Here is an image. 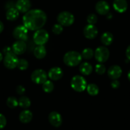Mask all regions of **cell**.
<instances>
[{
	"label": "cell",
	"instance_id": "cell-18",
	"mask_svg": "<svg viewBox=\"0 0 130 130\" xmlns=\"http://www.w3.org/2000/svg\"><path fill=\"white\" fill-rule=\"evenodd\" d=\"M32 119V113L29 110H24L19 114V120L24 124L29 123Z\"/></svg>",
	"mask_w": 130,
	"mask_h": 130
},
{
	"label": "cell",
	"instance_id": "cell-31",
	"mask_svg": "<svg viewBox=\"0 0 130 130\" xmlns=\"http://www.w3.org/2000/svg\"><path fill=\"white\" fill-rule=\"evenodd\" d=\"M98 17L94 13H91L87 17V22L89 24L94 25L97 22Z\"/></svg>",
	"mask_w": 130,
	"mask_h": 130
},
{
	"label": "cell",
	"instance_id": "cell-20",
	"mask_svg": "<svg viewBox=\"0 0 130 130\" xmlns=\"http://www.w3.org/2000/svg\"><path fill=\"white\" fill-rule=\"evenodd\" d=\"M92 67L91 63L88 62H82L80 65L79 70L80 73L84 75H89L92 72Z\"/></svg>",
	"mask_w": 130,
	"mask_h": 130
},
{
	"label": "cell",
	"instance_id": "cell-16",
	"mask_svg": "<svg viewBox=\"0 0 130 130\" xmlns=\"http://www.w3.org/2000/svg\"><path fill=\"white\" fill-rule=\"evenodd\" d=\"M31 3L30 0H17L15 3V8L21 13H25L30 10Z\"/></svg>",
	"mask_w": 130,
	"mask_h": 130
},
{
	"label": "cell",
	"instance_id": "cell-14",
	"mask_svg": "<svg viewBox=\"0 0 130 130\" xmlns=\"http://www.w3.org/2000/svg\"><path fill=\"white\" fill-rule=\"evenodd\" d=\"M122 69L121 67L118 65H112L108 68V75L110 78L112 80H117L119 78H120L122 75Z\"/></svg>",
	"mask_w": 130,
	"mask_h": 130
},
{
	"label": "cell",
	"instance_id": "cell-12",
	"mask_svg": "<svg viewBox=\"0 0 130 130\" xmlns=\"http://www.w3.org/2000/svg\"><path fill=\"white\" fill-rule=\"evenodd\" d=\"M12 51L16 55H21L26 52L27 49V45L25 41L17 40L12 45Z\"/></svg>",
	"mask_w": 130,
	"mask_h": 130
},
{
	"label": "cell",
	"instance_id": "cell-39",
	"mask_svg": "<svg viewBox=\"0 0 130 130\" xmlns=\"http://www.w3.org/2000/svg\"><path fill=\"white\" fill-rule=\"evenodd\" d=\"M3 54H2V53L1 52H0V62H2V61H3Z\"/></svg>",
	"mask_w": 130,
	"mask_h": 130
},
{
	"label": "cell",
	"instance_id": "cell-7",
	"mask_svg": "<svg viewBox=\"0 0 130 130\" xmlns=\"http://www.w3.org/2000/svg\"><path fill=\"white\" fill-rule=\"evenodd\" d=\"M94 56L98 62L103 63L109 58L110 52L105 46H100L95 51Z\"/></svg>",
	"mask_w": 130,
	"mask_h": 130
},
{
	"label": "cell",
	"instance_id": "cell-19",
	"mask_svg": "<svg viewBox=\"0 0 130 130\" xmlns=\"http://www.w3.org/2000/svg\"><path fill=\"white\" fill-rule=\"evenodd\" d=\"M19 16V12L15 7H12L7 10L6 13V17L10 21H14L18 19Z\"/></svg>",
	"mask_w": 130,
	"mask_h": 130
},
{
	"label": "cell",
	"instance_id": "cell-40",
	"mask_svg": "<svg viewBox=\"0 0 130 130\" xmlns=\"http://www.w3.org/2000/svg\"><path fill=\"white\" fill-rule=\"evenodd\" d=\"M127 78H128L129 80V81H130V70H129V71L128 73H127Z\"/></svg>",
	"mask_w": 130,
	"mask_h": 130
},
{
	"label": "cell",
	"instance_id": "cell-1",
	"mask_svg": "<svg viewBox=\"0 0 130 130\" xmlns=\"http://www.w3.org/2000/svg\"><path fill=\"white\" fill-rule=\"evenodd\" d=\"M46 13L40 9L30 10L23 16V24L27 29L37 31L44 26L47 22Z\"/></svg>",
	"mask_w": 130,
	"mask_h": 130
},
{
	"label": "cell",
	"instance_id": "cell-3",
	"mask_svg": "<svg viewBox=\"0 0 130 130\" xmlns=\"http://www.w3.org/2000/svg\"><path fill=\"white\" fill-rule=\"evenodd\" d=\"M71 87L77 92H83L87 87V82L84 77L81 75H75L72 78Z\"/></svg>",
	"mask_w": 130,
	"mask_h": 130
},
{
	"label": "cell",
	"instance_id": "cell-5",
	"mask_svg": "<svg viewBox=\"0 0 130 130\" xmlns=\"http://www.w3.org/2000/svg\"><path fill=\"white\" fill-rule=\"evenodd\" d=\"M49 39V35L46 30L40 29L35 32L33 35V40L37 45H43L48 42Z\"/></svg>",
	"mask_w": 130,
	"mask_h": 130
},
{
	"label": "cell",
	"instance_id": "cell-25",
	"mask_svg": "<svg viewBox=\"0 0 130 130\" xmlns=\"http://www.w3.org/2000/svg\"><path fill=\"white\" fill-rule=\"evenodd\" d=\"M94 55V52L93 50L91 48H84L81 53L82 57L85 59H90L93 57Z\"/></svg>",
	"mask_w": 130,
	"mask_h": 130
},
{
	"label": "cell",
	"instance_id": "cell-8",
	"mask_svg": "<svg viewBox=\"0 0 130 130\" xmlns=\"http://www.w3.org/2000/svg\"><path fill=\"white\" fill-rule=\"evenodd\" d=\"M18 62V57L13 52L6 54L5 56L4 59H3V63H4L5 67L10 70L14 69L16 67H17Z\"/></svg>",
	"mask_w": 130,
	"mask_h": 130
},
{
	"label": "cell",
	"instance_id": "cell-36",
	"mask_svg": "<svg viewBox=\"0 0 130 130\" xmlns=\"http://www.w3.org/2000/svg\"><path fill=\"white\" fill-rule=\"evenodd\" d=\"M126 55L127 57V59L130 61V45L127 47L126 51Z\"/></svg>",
	"mask_w": 130,
	"mask_h": 130
},
{
	"label": "cell",
	"instance_id": "cell-17",
	"mask_svg": "<svg viewBox=\"0 0 130 130\" xmlns=\"http://www.w3.org/2000/svg\"><path fill=\"white\" fill-rule=\"evenodd\" d=\"M113 7L115 10L119 13L126 12L127 8V3L126 0H114L113 2Z\"/></svg>",
	"mask_w": 130,
	"mask_h": 130
},
{
	"label": "cell",
	"instance_id": "cell-30",
	"mask_svg": "<svg viewBox=\"0 0 130 130\" xmlns=\"http://www.w3.org/2000/svg\"><path fill=\"white\" fill-rule=\"evenodd\" d=\"M52 30L54 34L58 35L61 34L63 31V26L59 23L56 24L53 26Z\"/></svg>",
	"mask_w": 130,
	"mask_h": 130
},
{
	"label": "cell",
	"instance_id": "cell-4",
	"mask_svg": "<svg viewBox=\"0 0 130 130\" xmlns=\"http://www.w3.org/2000/svg\"><path fill=\"white\" fill-rule=\"evenodd\" d=\"M57 19L58 23L62 26H70L74 22L75 17L71 12L63 11L59 13Z\"/></svg>",
	"mask_w": 130,
	"mask_h": 130
},
{
	"label": "cell",
	"instance_id": "cell-27",
	"mask_svg": "<svg viewBox=\"0 0 130 130\" xmlns=\"http://www.w3.org/2000/svg\"><path fill=\"white\" fill-rule=\"evenodd\" d=\"M7 105L9 108H14L19 105V101L15 97L10 96L7 100Z\"/></svg>",
	"mask_w": 130,
	"mask_h": 130
},
{
	"label": "cell",
	"instance_id": "cell-15",
	"mask_svg": "<svg viewBox=\"0 0 130 130\" xmlns=\"http://www.w3.org/2000/svg\"><path fill=\"white\" fill-rule=\"evenodd\" d=\"M48 77L52 80H58L61 79L63 76L64 73L59 67H53L51 68L48 72Z\"/></svg>",
	"mask_w": 130,
	"mask_h": 130
},
{
	"label": "cell",
	"instance_id": "cell-23",
	"mask_svg": "<svg viewBox=\"0 0 130 130\" xmlns=\"http://www.w3.org/2000/svg\"><path fill=\"white\" fill-rule=\"evenodd\" d=\"M19 105L23 108H27L31 106V100L28 97L22 96L19 99Z\"/></svg>",
	"mask_w": 130,
	"mask_h": 130
},
{
	"label": "cell",
	"instance_id": "cell-24",
	"mask_svg": "<svg viewBox=\"0 0 130 130\" xmlns=\"http://www.w3.org/2000/svg\"><path fill=\"white\" fill-rule=\"evenodd\" d=\"M87 92L91 96H96L99 93V87L95 84H89L86 87Z\"/></svg>",
	"mask_w": 130,
	"mask_h": 130
},
{
	"label": "cell",
	"instance_id": "cell-29",
	"mask_svg": "<svg viewBox=\"0 0 130 130\" xmlns=\"http://www.w3.org/2000/svg\"><path fill=\"white\" fill-rule=\"evenodd\" d=\"M95 72L98 75H103L106 72V67L103 63H98L95 66Z\"/></svg>",
	"mask_w": 130,
	"mask_h": 130
},
{
	"label": "cell",
	"instance_id": "cell-2",
	"mask_svg": "<svg viewBox=\"0 0 130 130\" xmlns=\"http://www.w3.org/2000/svg\"><path fill=\"white\" fill-rule=\"evenodd\" d=\"M82 57L81 54L77 51H68L63 57V61L68 67H73L77 66L82 61Z\"/></svg>",
	"mask_w": 130,
	"mask_h": 130
},
{
	"label": "cell",
	"instance_id": "cell-34",
	"mask_svg": "<svg viewBox=\"0 0 130 130\" xmlns=\"http://www.w3.org/2000/svg\"><path fill=\"white\" fill-rule=\"evenodd\" d=\"M111 86H112V88L117 89L120 86L119 81L117 80H113L111 82Z\"/></svg>",
	"mask_w": 130,
	"mask_h": 130
},
{
	"label": "cell",
	"instance_id": "cell-28",
	"mask_svg": "<svg viewBox=\"0 0 130 130\" xmlns=\"http://www.w3.org/2000/svg\"><path fill=\"white\" fill-rule=\"evenodd\" d=\"M29 67V62L25 59H19L18 64H17V68L20 70H26Z\"/></svg>",
	"mask_w": 130,
	"mask_h": 130
},
{
	"label": "cell",
	"instance_id": "cell-22",
	"mask_svg": "<svg viewBox=\"0 0 130 130\" xmlns=\"http://www.w3.org/2000/svg\"><path fill=\"white\" fill-rule=\"evenodd\" d=\"M47 51L43 45H38L34 50V55L37 59H42L46 56Z\"/></svg>",
	"mask_w": 130,
	"mask_h": 130
},
{
	"label": "cell",
	"instance_id": "cell-21",
	"mask_svg": "<svg viewBox=\"0 0 130 130\" xmlns=\"http://www.w3.org/2000/svg\"><path fill=\"white\" fill-rule=\"evenodd\" d=\"M113 40V35L110 32H105L101 37V42L105 46H108L111 45Z\"/></svg>",
	"mask_w": 130,
	"mask_h": 130
},
{
	"label": "cell",
	"instance_id": "cell-6",
	"mask_svg": "<svg viewBox=\"0 0 130 130\" xmlns=\"http://www.w3.org/2000/svg\"><path fill=\"white\" fill-rule=\"evenodd\" d=\"M48 75L45 70L42 69H37L32 72L31 75V80L37 84H43L47 80Z\"/></svg>",
	"mask_w": 130,
	"mask_h": 130
},
{
	"label": "cell",
	"instance_id": "cell-38",
	"mask_svg": "<svg viewBox=\"0 0 130 130\" xmlns=\"http://www.w3.org/2000/svg\"><path fill=\"white\" fill-rule=\"evenodd\" d=\"M3 29H4V25H3V22L0 21V33H2L3 32Z\"/></svg>",
	"mask_w": 130,
	"mask_h": 130
},
{
	"label": "cell",
	"instance_id": "cell-32",
	"mask_svg": "<svg viewBox=\"0 0 130 130\" xmlns=\"http://www.w3.org/2000/svg\"><path fill=\"white\" fill-rule=\"evenodd\" d=\"M7 119L4 115L0 113V129L4 128L7 125Z\"/></svg>",
	"mask_w": 130,
	"mask_h": 130
},
{
	"label": "cell",
	"instance_id": "cell-33",
	"mask_svg": "<svg viewBox=\"0 0 130 130\" xmlns=\"http://www.w3.org/2000/svg\"><path fill=\"white\" fill-rule=\"evenodd\" d=\"M16 91H17V93L20 95H22L23 94H24L25 91H26V89L22 85H19L16 88Z\"/></svg>",
	"mask_w": 130,
	"mask_h": 130
},
{
	"label": "cell",
	"instance_id": "cell-11",
	"mask_svg": "<svg viewBox=\"0 0 130 130\" xmlns=\"http://www.w3.org/2000/svg\"><path fill=\"white\" fill-rule=\"evenodd\" d=\"M98 34V29L94 25L87 24L84 29V35L86 38L89 40L94 39Z\"/></svg>",
	"mask_w": 130,
	"mask_h": 130
},
{
	"label": "cell",
	"instance_id": "cell-13",
	"mask_svg": "<svg viewBox=\"0 0 130 130\" xmlns=\"http://www.w3.org/2000/svg\"><path fill=\"white\" fill-rule=\"evenodd\" d=\"M95 9L98 13L102 15H107L110 11V5L105 1H99L95 6Z\"/></svg>",
	"mask_w": 130,
	"mask_h": 130
},
{
	"label": "cell",
	"instance_id": "cell-37",
	"mask_svg": "<svg viewBox=\"0 0 130 130\" xmlns=\"http://www.w3.org/2000/svg\"><path fill=\"white\" fill-rule=\"evenodd\" d=\"M14 5L15 6V5H13V3L12 2H8V3L6 4V8H7V10L9 9V8H12V7H14Z\"/></svg>",
	"mask_w": 130,
	"mask_h": 130
},
{
	"label": "cell",
	"instance_id": "cell-9",
	"mask_svg": "<svg viewBox=\"0 0 130 130\" xmlns=\"http://www.w3.org/2000/svg\"><path fill=\"white\" fill-rule=\"evenodd\" d=\"M28 29L24 26H18L13 29V36L17 40L26 41L27 39Z\"/></svg>",
	"mask_w": 130,
	"mask_h": 130
},
{
	"label": "cell",
	"instance_id": "cell-10",
	"mask_svg": "<svg viewBox=\"0 0 130 130\" xmlns=\"http://www.w3.org/2000/svg\"><path fill=\"white\" fill-rule=\"evenodd\" d=\"M48 119L50 124L54 127H58L62 124V118L61 117V115L56 111H53L49 113Z\"/></svg>",
	"mask_w": 130,
	"mask_h": 130
},
{
	"label": "cell",
	"instance_id": "cell-26",
	"mask_svg": "<svg viewBox=\"0 0 130 130\" xmlns=\"http://www.w3.org/2000/svg\"><path fill=\"white\" fill-rule=\"evenodd\" d=\"M42 89L44 91V92H47V93H50L52 92L54 89V86L53 82L51 80H48L44 82L42 84Z\"/></svg>",
	"mask_w": 130,
	"mask_h": 130
},
{
	"label": "cell",
	"instance_id": "cell-35",
	"mask_svg": "<svg viewBox=\"0 0 130 130\" xmlns=\"http://www.w3.org/2000/svg\"><path fill=\"white\" fill-rule=\"evenodd\" d=\"M3 52L5 54H7L11 53V52H13L12 51V48L10 47H5L3 49Z\"/></svg>",
	"mask_w": 130,
	"mask_h": 130
}]
</instances>
